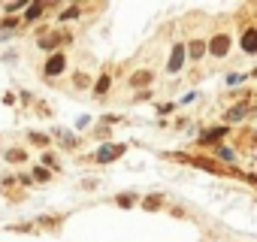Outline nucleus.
Here are the masks:
<instances>
[{
    "label": "nucleus",
    "mask_w": 257,
    "mask_h": 242,
    "mask_svg": "<svg viewBox=\"0 0 257 242\" xmlns=\"http://www.w3.org/2000/svg\"><path fill=\"white\" fill-rule=\"evenodd\" d=\"M7 158H10V161H25V152H10Z\"/></svg>",
    "instance_id": "14"
},
{
    "label": "nucleus",
    "mask_w": 257,
    "mask_h": 242,
    "mask_svg": "<svg viewBox=\"0 0 257 242\" xmlns=\"http://www.w3.org/2000/svg\"><path fill=\"white\" fill-rule=\"evenodd\" d=\"M124 155V146H103L100 152H97V161L100 164H109V161H115V158H121Z\"/></svg>",
    "instance_id": "2"
},
{
    "label": "nucleus",
    "mask_w": 257,
    "mask_h": 242,
    "mask_svg": "<svg viewBox=\"0 0 257 242\" xmlns=\"http://www.w3.org/2000/svg\"><path fill=\"white\" fill-rule=\"evenodd\" d=\"M242 115H245V103H239V106H233V109L227 112V118H230V121H239Z\"/></svg>",
    "instance_id": "8"
},
{
    "label": "nucleus",
    "mask_w": 257,
    "mask_h": 242,
    "mask_svg": "<svg viewBox=\"0 0 257 242\" xmlns=\"http://www.w3.org/2000/svg\"><path fill=\"white\" fill-rule=\"evenodd\" d=\"M76 16H79V7H73V10H67V13H64V19H76Z\"/></svg>",
    "instance_id": "16"
},
{
    "label": "nucleus",
    "mask_w": 257,
    "mask_h": 242,
    "mask_svg": "<svg viewBox=\"0 0 257 242\" xmlns=\"http://www.w3.org/2000/svg\"><path fill=\"white\" fill-rule=\"evenodd\" d=\"M221 137H224V128H218V131H209V134H206L203 140L209 143V140H221Z\"/></svg>",
    "instance_id": "10"
},
{
    "label": "nucleus",
    "mask_w": 257,
    "mask_h": 242,
    "mask_svg": "<svg viewBox=\"0 0 257 242\" xmlns=\"http://www.w3.org/2000/svg\"><path fill=\"white\" fill-rule=\"evenodd\" d=\"M182 61H185V46H173V55H170V73L182 70Z\"/></svg>",
    "instance_id": "5"
},
{
    "label": "nucleus",
    "mask_w": 257,
    "mask_h": 242,
    "mask_svg": "<svg viewBox=\"0 0 257 242\" xmlns=\"http://www.w3.org/2000/svg\"><path fill=\"white\" fill-rule=\"evenodd\" d=\"M158 206H161V197H149L146 200V209H158Z\"/></svg>",
    "instance_id": "12"
},
{
    "label": "nucleus",
    "mask_w": 257,
    "mask_h": 242,
    "mask_svg": "<svg viewBox=\"0 0 257 242\" xmlns=\"http://www.w3.org/2000/svg\"><path fill=\"white\" fill-rule=\"evenodd\" d=\"M31 140H34L37 146H46V143H49V137H43V134H31Z\"/></svg>",
    "instance_id": "11"
},
{
    "label": "nucleus",
    "mask_w": 257,
    "mask_h": 242,
    "mask_svg": "<svg viewBox=\"0 0 257 242\" xmlns=\"http://www.w3.org/2000/svg\"><path fill=\"white\" fill-rule=\"evenodd\" d=\"M227 49H230V37H227V34H218V37L209 43V52H212V55H218V58H224V55H227Z\"/></svg>",
    "instance_id": "1"
},
{
    "label": "nucleus",
    "mask_w": 257,
    "mask_h": 242,
    "mask_svg": "<svg viewBox=\"0 0 257 242\" xmlns=\"http://www.w3.org/2000/svg\"><path fill=\"white\" fill-rule=\"evenodd\" d=\"M149 82H152V73H149V70H140V73L131 76V85H134V88H143V85H149Z\"/></svg>",
    "instance_id": "6"
},
{
    "label": "nucleus",
    "mask_w": 257,
    "mask_h": 242,
    "mask_svg": "<svg viewBox=\"0 0 257 242\" xmlns=\"http://www.w3.org/2000/svg\"><path fill=\"white\" fill-rule=\"evenodd\" d=\"M40 13H43V7H37V4H34V7H31V10H28V19H37V16H40Z\"/></svg>",
    "instance_id": "13"
},
{
    "label": "nucleus",
    "mask_w": 257,
    "mask_h": 242,
    "mask_svg": "<svg viewBox=\"0 0 257 242\" xmlns=\"http://www.w3.org/2000/svg\"><path fill=\"white\" fill-rule=\"evenodd\" d=\"M203 55H206V43L194 40V43H191V58H203Z\"/></svg>",
    "instance_id": "7"
},
{
    "label": "nucleus",
    "mask_w": 257,
    "mask_h": 242,
    "mask_svg": "<svg viewBox=\"0 0 257 242\" xmlns=\"http://www.w3.org/2000/svg\"><path fill=\"white\" fill-rule=\"evenodd\" d=\"M94 91H97V94H106V91H109V76H100V82H97Z\"/></svg>",
    "instance_id": "9"
},
{
    "label": "nucleus",
    "mask_w": 257,
    "mask_h": 242,
    "mask_svg": "<svg viewBox=\"0 0 257 242\" xmlns=\"http://www.w3.org/2000/svg\"><path fill=\"white\" fill-rule=\"evenodd\" d=\"M64 67H67V58L64 55H52L46 61V76H58V73H64Z\"/></svg>",
    "instance_id": "3"
},
{
    "label": "nucleus",
    "mask_w": 257,
    "mask_h": 242,
    "mask_svg": "<svg viewBox=\"0 0 257 242\" xmlns=\"http://www.w3.org/2000/svg\"><path fill=\"white\" fill-rule=\"evenodd\" d=\"M118 203H121V206H131V203H134V197H131V194H124V197H118Z\"/></svg>",
    "instance_id": "15"
},
{
    "label": "nucleus",
    "mask_w": 257,
    "mask_h": 242,
    "mask_svg": "<svg viewBox=\"0 0 257 242\" xmlns=\"http://www.w3.org/2000/svg\"><path fill=\"white\" fill-rule=\"evenodd\" d=\"M242 52H248V55L257 52V31H254V28L242 31Z\"/></svg>",
    "instance_id": "4"
}]
</instances>
